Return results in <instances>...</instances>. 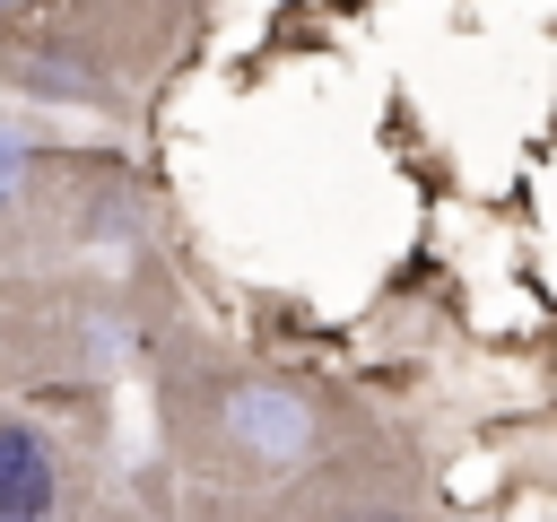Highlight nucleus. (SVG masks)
Segmentation results:
<instances>
[{
    "label": "nucleus",
    "instance_id": "2",
    "mask_svg": "<svg viewBox=\"0 0 557 522\" xmlns=\"http://www.w3.org/2000/svg\"><path fill=\"white\" fill-rule=\"evenodd\" d=\"M61 505V470H52V444L17 418H0V522H52Z\"/></svg>",
    "mask_w": 557,
    "mask_h": 522
},
{
    "label": "nucleus",
    "instance_id": "1",
    "mask_svg": "<svg viewBox=\"0 0 557 522\" xmlns=\"http://www.w3.org/2000/svg\"><path fill=\"white\" fill-rule=\"evenodd\" d=\"M200 44V0H0V87L131 104Z\"/></svg>",
    "mask_w": 557,
    "mask_h": 522
}]
</instances>
